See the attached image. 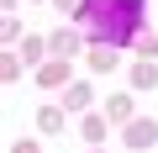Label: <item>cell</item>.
Wrapping results in <instances>:
<instances>
[{"label": "cell", "instance_id": "obj_1", "mask_svg": "<svg viewBox=\"0 0 158 153\" xmlns=\"http://www.w3.org/2000/svg\"><path fill=\"white\" fill-rule=\"evenodd\" d=\"M142 6L148 0H85L79 27L95 48H132L142 32Z\"/></svg>", "mask_w": 158, "mask_h": 153}, {"label": "cell", "instance_id": "obj_2", "mask_svg": "<svg viewBox=\"0 0 158 153\" xmlns=\"http://www.w3.org/2000/svg\"><path fill=\"white\" fill-rule=\"evenodd\" d=\"M127 142H132V148H153V142H158V121L132 116V121H127Z\"/></svg>", "mask_w": 158, "mask_h": 153}, {"label": "cell", "instance_id": "obj_3", "mask_svg": "<svg viewBox=\"0 0 158 153\" xmlns=\"http://www.w3.org/2000/svg\"><path fill=\"white\" fill-rule=\"evenodd\" d=\"M37 79H42V85H63V79H69V58L58 53L53 63H42V69H37Z\"/></svg>", "mask_w": 158, "mask_h": 153}, {"label": "cell", "instance_id": "obj_4", "mask_svg": "<svg viewBox=\"0 0 158 153\" xmlns=\"http://www.w3.org/2000/svg\"><path fill=\"white\" fill-rule=\"evenodd\" d=\"M153 79H158V63H153V58H142V63L132 69V90H153Z\"/></svg>", "mask_w": 158, "mask_h": 153}, {"label": "cell", "instance_id": "obj_5", "mask_svg": "<svg viewBox=\"0 0 158 153\" xmlns=\"http://www.w3.org/2000/svg\"><path fill=\"white\" fill-rule=\"evenodd\" d=\"M48 48H53V53H63V58H74V53H79V32H53V37H48Z\"/></svg>", "mask_w": 158, "mask_h": 153}, {"label": "cell", "instance_id": "obj_6", "mask_svg": "<svg viewBox=\"0 0 158 153\" xmlns=\"http://www.w3.org/2000/svg\"><path fill=\"white\" fill-rule=\"evenodd\" d=\"M90 106V85H69L63 90V111H85Z\"/></svg>", "mask_w": 158, "mask_h": 153}, {"label": "cell", "instance_id": "obj_7", "mask_svg": "<svg viewBox=\"0 0 158 153\" xmlns=\"http://www.w3.org/2000/svg\"><path fill=\"white\" fill-rule=\"evenodd\" d=\"M106 116L111 121H132V95H111L106 100Z\"/></svg>", "mask_w": 158, "mask_h": 153}, {"label": "cell", "instance_id": "obj_8", "mask_svg": "<svg viewBox=\"0 0 158 153\" xmlns=\"http://www.w3.org/2000/svg\"><path fill=\"white\" fill-rule=\"evenodd\" d=\"M132 48H137V53H142V58H153V53H158V32H148V27H142V32H137V42H132Z\"/></svg>", "mask_w": 158, "mask_h": 153}, {"label": "cell", "instance_id": "obj_9", "mask_svg": "<svg viewBox=\"0 0 158 153\" xmlns=\"http://www.w3.org/2000/svg\"><path fill=\"white\" fill-rule=\"evenodd\" d=\"M42 48H48L42 37H27V42H21V58H27V63H37V58H42Z\"/></svg>", "mask_w": 158, "mask_h": 153}, {"label": "cell", "instance_id": "obj_10", "mask_svg": "<svg viewBox=\"0 0 158 153\" xmlns=\"http://www.w3.org/2000/svg\"><path fill=\"white\" fill-rule=\"evenodd\" d=\"M37 121H42V132H63V111H53V106H48Z\"/></svg>", "mask_w": 158, "mask_h": 153}, {"label": "cell", "instance_id": "obj_11", "mask_svg": "<svg viewBox=\"0 0 158 153\" xmlns=\"http://www.w3.org/2000/svg\"><path fill=\"white\" fill-rule=\"evenodd\" d=\"M106 121H111V116H90V121H85V137L100 142V137H106Z\"/></svg>", "mask_w": 158, "mask_h": 153}, {"label": "cell", "instance_id": "obj_12", "mask_svg": "<svg viewBox=\"0 0 158 153\" xmlns=\"http://www.w3.org/2000/svg\"><path fill=\"white\" fill-rule=\"evenodd\" d=\"M53 11H63V16L74 11V16H79V11H85V0H53Z\"/></svg>", "mask_w": 158, "mask_h": 153}, {"label": "cell", "instance_id": "obj_13", "mask_svg": "<svg viewBox=\"0 0 158 153\" xmlns=\"http://www.w3.org/2000/svg\"><path fill=\"white\" fill-rule=\"evenodd\" d=\"M11 153H37V142H16V148H11Z\"/></svg>", "mask_w": 158, "mask_h": 153}, {"label": "cell", "instance_id": "obj_14", "mask_svg": "<svg viewBox=\"0 0 158 153\" xmlns=\"http://www.w3.org/2000/svg\"><path fill=\"white\" fill-rule=\"evenodd\" d=\"M95 153H100V148H95Z\"/></svg>", "mask_w": 158, "mask_h": 153}]
</instances>
